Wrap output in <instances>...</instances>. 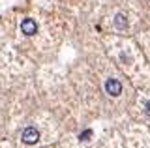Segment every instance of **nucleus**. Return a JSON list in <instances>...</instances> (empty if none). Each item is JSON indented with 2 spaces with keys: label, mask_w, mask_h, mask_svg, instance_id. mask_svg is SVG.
I'll return each mask as SVG.
<instances>
[{
  "label": "nucleus",
  "mask_w": 150,
  "mask_h": 148,
  "mask_svg": "<svg viewBox=\"0 0 150 148\" xmlns=\"http://www.w3.org/2000/svg\"><path fill=\"white\" fill-rule=\"evenodd\" d=\"M105 90H107V94H109V96H112V98L120 96V94H122V85H120V81H116V79H107V81H105Z\"/></svg>",
  "instance_id": "f257e3e1"
},
{
  "label": "nucleus",
  "mask_w": 150,
  "mask_h": 148,
  "mask_svg": "<svg viewBox=\"0 0 150 148\" xmlns=\"http://www.w3.org/2000/svg\"><path fill=\"white\" fill-rule=\"evenodd\" d=\"M23 141H25L26 144H36V142L40 141V131H38L36 128H26L25 131H23Z\"/></svg>",
  "instance_id": "f03ea898"
},
{
  "label": "nucleus",
  "mask_w": 150,
  "mask_h": 148,
  "mask_svg": "<svg viewBox=\"0 0 150 148\" xmlns=\"http://www.w3.org/2000/svg\"><path fill=\"white\" fill-rule=\"evenodd\" d=\"M21 32H23V34H26V36H34L36 32H38L36 21L34 19H23V23H21Z\"/></svg>",
  "instance_id": "7ed1b4c3"
},
{
  "label": "nucleus",
  "mask_w": 150,
  "mask_h": 148,
  "mask_svg": "<svg viewBox=\"0 0 150 148\" xmlns=\"http://www.w3.org/2000/svg\"><path fill=\"white\" fill-rule=\"evenodd\" d=\"M115 26L118 30H126V28H128V21H126V17L122 15V13H118V15L115 17Z\"/></svg>",
  "instance_id": "20e7f679"
},
{
  "label": "nucleus",
  "mask_w": 150,
  "mask_h": 148,
  "mask_svg": "<svg viewBox=\"0 0 150 148\" xmlns=\"http://www.w3.org/2000/svg\"><path fill=\"white\" fill-rule=\"evenodd\" d=\"M90 135H92V131H90V129H86V131L81 135V141H88V137H90Z\"/></svg>",
  "instance_id": "39448f33"
},
{
  "label": "nucleus",
  "mask_w": 150,
  "mask_h": 148,
  "mask_svg": "<svg viewBox=\"0 0 150 148\" xmlns=\"http://www.w3.org/2000/svg\"><path fill=\"white\" fill-rule=\"evenodd\" d=\"M146 114H148V116H150V101H148V103H146Z\"/></svg>",
  "instance_id": "423d86ee"
}]
</instances>
